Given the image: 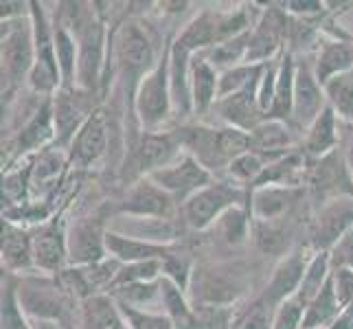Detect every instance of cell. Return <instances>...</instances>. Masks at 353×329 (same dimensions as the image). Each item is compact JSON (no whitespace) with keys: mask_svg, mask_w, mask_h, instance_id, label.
<instances>
[{"mask_svg":"<svg viewBox=\"0 0 353 329\" xmlns=\"http://www.w3.org/2000/svg\"><path fill=\"white\" fill-rule=\"evenodd\" d=\"M158 59L156 44L143 22L128 20L110 35V62L117 79L123 83L130 108L141 79L158 64Z\"/></svg>","mask_w":353,"mask_h":329,"instance_id":"cell-1","label":"cell"},{"mask_svg":"<svg viewBox=\"0 0 353 329\" xmlns=\"http://www.w3.org/2000/svg\"><path fill=\"white\" fill-rule=\"evenodd\" d=\"M169 46L134 92L132 114L137 117L143 132H161L174 114L172 86H169Z\"/></svg>","mask_w":353,"mask_h":329,"instance_id":"cell-2","label":"cell"},{"mask_svg":"<svg viewBox=\"0 0 353 329\" xmlns=\"http://www.w3.org/2000/svg\"><path fill=\"white\" fill-rule=\"evenodd\" d=\"M0 59H3V106L11 99L24 81L29 83L35 64L33 44V22L31 14L27 18L3 22V42H0Z\"/></svg>","mask_w":353,"mask_h":329,"instance_id":"cell-3","label":"cell"},{"mask_svg":"<svg viewBox=\"0 0 353 329\" xmlns=\"http://www.w3.org/2000/svg\"><path fill=\"white\" fill-rule=\"evenodd\" d=\"M18 295L22 308L31 321L68 323L72 321V312H79V308H75L77 301L59 286L57 277H48V275L20 277Z\"/></svg>","mask_w":353,"mask_h":329,"instance_id":"cell-4","label":"cell"},{"mask_svg":"<svg viewBox=\"0 0 353 329\" xmlns=\"http://www.w3.org/2000/svg\"><path fill=\"white\" fill-rule=\"evenodd\" d=\"M33 22V44H35V64L29 77V88L38 97H55L62 90V72L55 53V33L53 22L46 16L44 5L31 3Z\"/></svg>","mask_w":353,"mask_h":329,"instance_id":"cell-5","label":"cell"},{"mask_svg":"<svg viewBox=\"0 0 353 329\" xmlns=\"http://www.w3.org/2000/svg\"><path fill=\"white\" fill-rule=\"evenodd\" d=\"M243 198V187L235 185L233 180H213L180 206L182 219L193 230H206L215 226L226 211L241 206Z\"/></svg>","mask_w":353,"mask_h":329,"instance_id":"cell-6","label":"cell"},{"mask_svg":"<svg viewBox=\"0 0 353 329\" xmlns=\"http://www.w3.org/2000/svg\"><path fill=\"white\" fill-rule=\"evenodd\" d=\"M182 148L174 130H161V132H141V137L134 141L130 148L128 167H134L137 180L152 176L158 169L172 165L176 158H180Z\"/></svg>","mask_w":353,"mask_h":329,"instance_id":"cell-7","label":"cell"},{"mask_svg":"<svg viewBox=\"0 0 353 329\" xmlns=\"http://www.w3.org/2000/svg\"><path fill=\"white\" fill-rule=\"evenodd\" d=\"M150 178L163 191H167L180 206L191 196H196L200 189H204L206 185L213 182V174L189 154H182L172 165L158 169Z\"/></svg>","mask_w":353,"mask_h":329,"instance_id":"cell-8","label":"cell"},{"mask_svg":"<svg viewBox=\"0 0 353 329\" xmlns=\"http://www.w3.org/2000/svg\"><path fill=\"white\" fill-rule=\"evenodd\" d=\"M31 233L35 272L57 277L64 268H68V228L62 215L46 219Z\"/></svg>","mask_w":353,"mask_h":329,"instance_id":"cell-9","label":"cell"},{"mask_svg":"<svg viewBox=\"0 0 353 329\" xmlns=\"http://www.w3.org/2000/svg\"><path fill=\"white\" fill-rule=\"evenodd\" d=\"M178 202L163 191L156 182L145 176L134 180L128 187L125 196L117 202V213L119 215H130V217H141V219H169L176 213Z\"/></svg>","mask_w":353,"mask_h":329,"instance_id":"cell-10","label":"cell"},{"mask_svg":"<svg viewBox=\"0 0 353 329\" xmlns=\"http://www.w3.org/2000/svg\"><path fill=\"white\" fill-rule=\"evenodd\" d=\"M290 33V18L281 5H268L257 18V24L250 31L248 64H265L270 59L281 57L283 42Z\"/></svg>","mask_w":353,"mask_h":329,"instance_id":"cell-11","label":"cell"},{"mask_svg":"<svg viewBox=\"0 0 353 329\" xmlns=\"http://www.w3.org/2000/svg\"><path fill=\"white\" fill-rule=\"evenodd\" d=\"M224 268L204 266L196 268L191 275L189 288L193 306H213V308H226V303H233L243 292V279L239 272H230Z\"/></svg>","mask_w":353,"mask_h":329,"instance_id":"cell-12","label":"cell"},{"mask_svg":"<svg viewBox=\"0 0 353 329\" xmlns=\"http://www.w3.org/2000/svg\"><path fill=\"white\" fill-rule=\"evenodd\" d=\"M92 92L79 90V88H62L53 97V121H55V134H57V148L70 145L79 128L86 123L88 117L94 112Z\"/></svg>","mask_w":353,"mask_h":329,"instance_id":"cell-13","label":"cell"},{"mask_svg":"<svg viewBox=\"0 0 353 329\" xmlns=\"http://www.w3.org/2000/svg\"><path fill=\"white\" fill-rule=\"evenodd\" d=\"M307 252H310L307 248H294L288 255H283L281 261L276 263L270 281H268L265 290L259 295L268 308L276 310L292 297H296V292L303 283V277H305L307 263L312 259V255Z\"/></svg>","mask_w":353,"mask_h":329,"instance_id":"cell-14","label":"cell"},{"mask_svg":"<svg viewBox=\"0 0 353 329\" xmlns=\"http://www.w3.org/2000/svg\"><path fill=\"white\" fill-rule=\"evenodd\" d=\"M353 230V196L327 200L312 226L314 250L330 252L336 243Z\"/></svg>","mask_w":353,"mask_h":329,"instance_id":"cell-15","label":"cell"},{"mask_svg":"<svg viewBox=\"0 0 353 329\" xmlns=\"http://www.w3.org/2000/svg\"><path fill=\"white\" fill-rule=\"evenodd\" d=\"M101 219L83 217L68 228V266H90L108 257Z\"/></svg>","mask_w":353,"mask_h":329,"instance_id":"cell-16","label":"cell"},{"mask_svg":"<svg viewBox=\"0 0 353 329\" xmlns=\"http://www.w3.org/2000/svg\"><path fill=\"white\" fill-rule=\"evenodd\" d=\"M327 108V97L316 79L312 64H296V81H294V112H292V126L299 130H307L321 112Z\"/></svg>","mask_w":353,"mask_h":329,"instance_id":"cell-17","label":"cell"},{"mask_svg":"<svg viewBox=\"0 0 353 329\" xmlns=\"http://www.w3.org/2000/svg\"><path fill=\"white\" fill-rule=\"evenodd\" d=\"M108 152V123L101 110H94L88 121L79 128L75 139L68 145V165L88 169L97 165Z\"/></svg>","mask_w":353,"mask_h":329,"instance_id":"cell-18","label":"cell"},{"mask_svg":"<svg viewBox=\"0 0 353 329\" xmlns=\"http://www.w3.org/2000/svg\"><path fill=\"white\" fill-rule=\"evenodd\" d=\"M259 81L246 90H239L235 94L217 99L215 110H217V114H220V119L224 121V126L237 128L243 132H252L259 123H263L265 114L259 106Z\"/></svg>","mask_w":353,"mask_h":329,"instance_id":"cell-19","label":"cell"},{"mask_svg":"<svg viewBox=\"0 0 353 329\" xmlns=\"http://www.w3.org/2000/svg\"><path fill=\"white\" fill-rule=\"evenodd\" d=\"M105 250L108 257L117 259L119 263H139L152 259H167L174 252L169 241H154L145 237H130L117 230L105 233Z\"/></svg>","mask_w":353,"mask_h":329,"instance_id":"cell-20","label":"cell"},{"mask_svg":"<svg viewBox=\"0 0 353 329\" xmlns=\"http://www.w3.org/2000/svg\"><path fill=\"white\" fill-rule=\"evenodd\" d=\"M174 132L182 152L200 161L211 174L215 169H226V163L220 154V145H217V128L204 123H185Z\"/></svg>","mask_w":353,"mask_h":329,"instance_id":"cell-21","label":"cell"},{"mask_svg":"<svg viewBox=\"0 0 353 329\" xmlns=\"http://www.w3.org/2000/svg\"><path fill=\"white\" fill-rule=\"evenodd\" d=\"M3 272H11L16 277L35 272L33 233L9 219H3Z\"/></svg>","mask_w":353,"mask_h":329,"instance_id":"cell-22","label":"cell"},{"mask_svg":"<svg viewBox=\"0 0 353 329\" xmlns=\"http://www.w3.org/2000/svg\"><path fill=\"white\" fill-rule=\"evenodd\" d=\"M55 139H57V134H55V121H53V97H46L16 137L14 156L20 158L29 152H42L46 150V145Z\"/></svg>","mask_w":353,"mask_h":329,"instance_id":"cell-23","label":"cell"},{"mask_svg":"<svg viewBox=\"0 0 353 329\" xmlns=\"http://www.w3.org/2000/svg\"><path fill=\"white\" fill-rule=\"evenodd\" d=\"M191 59L193 53L176 40L169 46V86H172L174 114L189 117L193 114L191 99Z\"/></svg>","mask_w":353,"mask_h":329,"instance_id":"cell-24","label":"cell"},{"mask_svg":"<svg viewBox=\"0 0 353 329\" xmlns=\"http://www.w3.org/2000/svg\"><path fill=\"white\" fill-rule=\"evenodd\" d=\"M250 152H257L268 163H274L294 152V128L285 121L265 119L250 132Z\"/></svg>","mask_w":353,"mask_h":329,"instance_id":"cell-25","label":"cell"},{"mask_svg":"<svg viewBox=\"0 0 353 329\" xmlns=\"http://www.w3.org/2000/svg\"><path fill=\"white\" fill-rule=\"evenodd\" d=\"M191 99L193 114H206L220 99V70L202 53L191 59Z\"/></svg>","mask_w":353,"mask_h":329,"instance_id":"cell-26","label":"cell"},{"mask_svg":"<svg viewBox=\"0 0 353 329\" xmlns=\"http://www.w3.org/2000/svg\"><path fill=\"white\" fill-rule=\"evenodd\" d=\"M79 329H130L112 295H97L79 303Z\"/></svg>","mask_w":353,"mask_h":329,"instance_id":"cell-27","label":"cell"},{"mask_svg":"<svg viewBox=\"0 0 353 329\" xmlns=\"http://www.w3.org/2000/svg\"><path fill=\"white\" fill-rule=\"evenodd\" d=\"M314 75L325 86L327 81L336 75H343L347 70H353V42L343 38H330L323 44H319L314 59Z\"/></svg>","mask_w":353,"mask_h":329,"instance_id":"cell-28","label":"cell"},{"mask_svg":"<svg viewBox=\"0 0 353 329\" xmlns=\"http://www.w3.org/2000/svg\"><path fill=\"white\" fill-rule=\"evenodd\" d=\"M338 123L340 119L336 117L334 110L327 106L321 117L314 121V123L305 130V139H303V150L310 158H321L330 156L332 152H336V145L340 141L338 137Z\"/></svg>","mask_w":353,"mask_h":329,"instance_id":"cell-29","label":"cell"},{"mask_svg":"<svg viewBox=\"0 0 353 329\" xmlns=\"http://www.w3.org/2000/svg\"><path fill=\"white\" fill-rule=\"evenodd\" d=\"M296 64L294 55L285 51L279 62V79H276V92L274 103L268 119L285 121L292 126V112H294V81H296Z\"/></svg>","mask_w":353,"mask_h":329,"instance_id":"cell-30","label":"cell"},{"mask_svg":"<svg viewBox=\"0 0 353 329\" xmlns=\"http://www.w3.org/2000/svg\"><path fill=\"white\" fill-rule=\"evenodd\" d=\"M340 312H343V306H340V299L336 295L334 277H330L323 290L307 303L305 316H303V329H330Z\"/></svg>","mask_w":353,"mask_h":329,"instance_id":"cell-31","label":"cell"},{"mask_svg":"<svg viewBox=\"0 0 353 329\" xmlns=\"http://www.w3.org/2000/svg\"><path fill=\"white\" fill-rule=\"evenodd\" d=\"M18 279L11 272H3V295H0V329H33V321L24 312L20 295H18Z\"/></svg>","mask_w":353,"mask_h":329,"instance_id":"cell-32","label":"cell"},{"mask_svg":"<svg viewBox=\"0 0 353 329\" xmlns=\"http://www.w3.org/2000/svg\"><path fill=\"white\" fill-rule=\"evenodd\" d=\"M294 189L292 187H259L250 196V213L259 222H272L279 215H283L292 202Z\"/></svg>","mask_w":353,"mask_h":329,"instance_id":"cell-33","label":"cell"},{"mask_svg":"<svg viewBox=\"0 0 353 329\" xmlns=\"http://www.w3.org/2000/svg\"><path fill=\"white\" fill-rule=\"evenodd\" d=\"M53 33H55V53H57V64L59 72H62V88H75L77 81V40L72 31L64 22H53Z\"/></svg>","mask_w":353,"mask_h":329,"instance_id":"cell-34","label":"cell"},{"mask_svg":"<svg viewBox=\"0 0 353 329\" xmlns=\"http://www.w3.org/2000/svg\"><path fill=\"white\" fill-rule=\"evenodd\" d=\"M323 90L327 97V106L334 110L336 117L353 126V70L336 75L325 83Z\"/></svg>","mask_w":353,"mask_h":329,"instance_id":"cell-35","label":"cell"},{"mask_svg":"<svg viewBox=\"0 0 353 329\" xmlns=\"http://www.w3.org/2000/svg\"><path fill=\"white\" fill-rule=\"evenodd\" d=\"M332 277V261H330V252L325 250H314L312 259L307 263L305 277H303V283L296 292V299L307 308V303L319 295L323 286L330 281Z\"/></svg>","mask_w":353,"mask_h":329,"instance_id":"cell-36","label":"cell"},{"mask_svg":"<svg viewBox=\"0 0 353 329\" xmlns=\"http://www.w3.org/2000/svg\"><path fill=\"white\" fill-rule=\"evenodd\" d=\"M165 275V259H152V261H139V263H121L112 290L125 288L134 283H152L158 281Z\"/></svg>","mask_w":353,"mask_h":329,"instance_id":"cell-37","label":"cell"},{"mask_svg":"<svg viewBox=\"0 0 353 329\" xmlns=\"http://www.w3.org/2000/svg\"><path fill=\"white\" fill-rule=\"evenodd\" d=\"M248 211L246 206H235V209L226 211L220 219L215 222L217 230H220V239L226 241L228 246H239L248 237Z\"/></svg>","mask_w":353,"mask_h":329,"instance_id":"cell-38","label":"cell"},{"mask_svg":"<svg viewBox=\"0 0 353 329\" xmlns=\"http://www.w3.org/2000/svg\"><path fill=\"white\" fill-rule=\"evenodd\" d=\"M265 167H268V161L263 156H259L257 152H246L243 156L235 158V161L226 167V172L235 185H239V187L252 185L254 187V182L261 178Z\"/></svg>","mask_w":353,"mask_h":329,"instance_id":"cell-39","label":"cell"},{"mask_svg":"<svg viewBox=\"0 0 353 329\" xmlns=\"http://www.w3.org/2000/svg\"><path fill=\"white\" fill-rule=\"evenodd\" d=\"M272 321H274V310L268 308L261 301V297H257L248 308L233 314L230 329H272Z\"/></svg>","mask_w":353,"mask_h":329,"instance_id":"cell-40","label":"cell"},{"mask_svg":"<svg viewBox=\"0 0 353 329\" xmlns=\"http://www.w3.org/2000/svg\"><path fill=\"white\" fill-rule=\"evenodd\" d=\"M119 303L121 312H123L128 327L130 329H176V325L172 323L167 314H156L150 310H139V308H132L128 303Z\"/></svg>","mask_w":353,"mask_h":329,"instance_id":"cell-41","label":"cell"},{"mask_svg":"<svg viewBox=\"0 0 353 329\" xmlns=\"http://www.w3.org/2000/svg\"><path fill=\"white\" fill-rule=\"evenodd\" d=\"M303 316H305V306L296 297H292L274 310L272 329H303Z\"/></svg>","mask_w":353,"mask_h":329,"instance_id":"cell-42","label":"cell"},{"mask_svg":"<svg viewBox=\"0 0 353 329\" xmlns=\"http://www.w3.org/2000/svg\"><path fill=\"white\" fill-rule=\"evenodd\" d=\"M332 270H353V230L330 250Z\"/></svg>","mask_w":353,"mask_h":329,"instance_id":"cell-43","label":"cell"},{"mask_svg":"<svg viewBox=\"0 0 353 329\" xmlns=\"http://www.w3.org/2000/svg\"><path fill=\"white\" fill-rule=\"evenodd\" d=\"M334 288L340 299V306H349L353 303V270H332Z\"/></svg>","mask_w":353,"mask_h":329,"instance_id":"cell-44","label":"cell"},{"mask_svg":"<svg viewBox=\"0 0 353 329\" xmlns=\"http://www.w3.org/2000/svg\"><path fill=\"white\" fill-rule=\"evenodd\" d=\"M285 14H294L299 18H310V16H319L323 11V3H301V0H294V3H279Z\"/></svg>","mask_w":353,"mask_h":329,"instance_id":"cell-45","label":"cell"},{"mask_svg":"<svg viewBox=\"0 0 353 329\" xmlns=\"http://www.w3.org/2000/svg\"><path fill=\"white\" fill-rule=\"evenodd\" d=\"M330 329H353V303L343 308V312H340V316Z\"/></svg>","mask_w":353,"mask_h":329,"instance_id":"cell-46","label":"cell"},{"mask_svg":"<svg viewBox=\"0 0 353 329\" xmlns=\"http://www.w3.org/2000/svg\"><path fill=\"white\" fill-rule=\"evenodd\" d=\"M33 329H66V327L55 321H33Z\"/></svg>","mask_w":353,"mask_h":329,"instance_id":"cell-47","label":"cell"},{"mask_svg":"<svg viewBox=\"0 0 353 329\" xmlns=\"http://www.w3.org/2000/svg\"><path fill=\"white\" fill-rule=\"evenodd\" d=\"M62 325H64L66 329H79V327H77L75 323H72V321H68V323H62Z\"/></svg>","mask_w":353,"mask_h":329,"instance_id":"cell-48","label":"cell"}]
</instances>
